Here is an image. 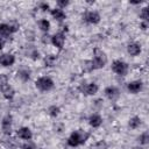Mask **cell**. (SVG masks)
<instances>
[{
  "mask_svg": "<svg viewBox=\"0 0 149 149\" xmlns=\"http://www.w3.org/2000/svg\"><path fill=\"white\" fill-rule=\"evenodd\" d=\"M93 52H94V57H93V59L91 61L92 69L94 70V69H101V68H104L105 64H106V61H107L105 52H104L102 50L98 49V48H95Z\"/></svg>",
  "mask_w": 149,
  "mask_h": 149,
  "instance_id": "cell-1",
  "label": "cell"
},
{
  "mask_svg": "<svg viewBox=\"0 0 149 149\" xmlns=\"http://www.w3.org/2000/svg\"><path fill=\"white\" fill-rule=\"evenodd\" d=\"M87 136H88V135H87L85 132H83V130H80V129H79V130H76V132H73V133L70 135V137L68 139V144L71 146V147H77V146L84 143V142L86 141Z\"/></svg>",
  "mask_w": 149,
  "mask_h": 149,
  "instance_id": "cell-2",
  "label": "cell"
},
{
  "mask_svg": "<svg viewBox=\"0 0 149 149\" xmlns=\"http://www.w3.org/2000/svg\"><path fill=\"white\" fill-rule=\"evenodd\" d=\"M35 85L41 91H49V90H51L54 87V81L49 77H41V78H38L36 80Z\"/></svg>",
  "mask_w": 149,
  "mask_h": 149,
  "instance_id": "cell-3",
  "label": "cell"
},
{
  "mask_svg": "<svg viewBox=\"0 0 149 149\" xmlns=\"http://www.w3.org/2000/svg\"><path fill=\"white\" fill-rule=\"evenodd\" d=\"M112 70L118 74L125 76L128 71V65L122 61H114L112 64Z\"/></svg>",
  "mask_w": 149,
  "mask_h": 149,
  "instance_id": "cell-4",
  "label": "cell"
},
{
  "mask_svg": "<svg viewBox=\"0 0 149 149\" xmlns=\"http://www.w3.org/2000/svg\"><path fill=\"white\" fill-rule=\"evenodd\" d=\"M19 28L17 24H7V23H1L0 24V37H6V36H9L12 33L16 31Z\"/></svg>",
  "mask_w": 149,
  "mask_h": 149,
  "instance_id": "cell-5",
  "label": "cell"
},
{
  "mask_svg": "<svg viewBox=\"0 0 149 149\" xmlns=\"http://www.w3.org/2000/svg\"><path fill=\"white\" fill-rule=\"evenodd\" d=\"M83 19L88 22V23H92V24H95L100 21V15L98 12H94V10H90V12H86L83 16Z\"/></svg>",
  "mask_w": 149,
  "mask_h": 149,
  "instance_id": "cell-6",
  "label": "cell"
},
{
  "mask_svg": "<svg viewBox=\"0 0 149 149\" xmlns=\"http://www.w3.org/2000/svg\"><path fill=\"white\" fill-rule=\"evenodd\" d=\"M98 85L94 84V83H91V84H84L80 86V91L85 94H88V95H93L98 92Z\"/></svg>",
  "mask_w": 149,
  "mask_h": 149,
  "instance_id": "cell-7",
  "label": "cell"
},
{
  "mask_svg": "<svg viewBox=\"0 0 149 149\" xmlns=\"http://www.w3.org/2000/svg\"><path fill=\"white\" fill-rule=\"evenodd\" d=\"M51 42H52V44H54L56 48L62 49L63 45H64V42H65V36H64V34H63V33H57V34H55V35L51 37Z\"/></svg>",
  "mask_w": 149,
  "mask_h": 149,
  "instance_id": "cell-8",
  "label": "cell"
},
{
  "mask_svg": "<svg viewBox=\"0 0 149 149\" xmlns=\"http://www.w3.org/2000/svg\"><path fill=\"white\" fill-rule=\"evenodd\" d=\"M105 94H106V97H107L109 100H115V99L119 98L120 92H119V90H118L116 87H114V86H108V87L105 88Z\"/></svg>",
  "mask_w": 149,
  "mask_h": 149,
  "instance_id": "cell-9",
  "label": "cell"
},
{
  "mask_svg": "<svg viewBox=\"0 0 149 149\" xmlns=\"http://www.w3.org/2000/svg\"><path fill=\"white\" fill-rule=\"evenodd\" d=\"M15 62V57L12 54H3L0 56V64L3 66H10Z\"/></svg>",
  "mask_w": 149,
  "mask_h": 149,
  "instance_id": "cell-10",
  "label": "cell"
},
{
  "mask_svg": "<svg viewBox=\"0 0 149 149\" xmlns=\"http://www.w3.org/2000/svg\"><path fill=\"white\" fill-rule=\"evenodd\" d=\"M1 127H2V130L5 134H10V132H12V116L10 115H7L3 118L2 122H1Z\"/></svg>",
  "mask_w": 149,
  "mask_h": 149,
  "instance_id": "cell-11",
  "label": "cell"
},
{
  "mask_svg": "<svg viewBox=\"0 0 149 149\" xmlns=\"http://www.w3.org/2000/svg\"><path fill=\"white\" fill-rule=\"evenodd\" d=\"M17 136L22 140H30L33 137V133L28 127H22L17 130Z\"/></svg>",
  "mask_w": 149,
  "mask_h": 149,
  "instance_id": "cell-12",
  "label": "cell"
},
{
  "mask_svg": "<svg viewBox=\"0 0 149 149\" xmlns=\"http://www.w3.org/2000/svg\"><path fill=\"white\" fill-rule=\"evenodd\" d=\"M127 88H128V91H129L130 93H137V92H140L141 88H142V83H141L140 80L132 81V83H129V84L127 85Z\"/></svg>",
  "mask_w": 149,
  "mask_h": 149,
  "instance_id": "cell-13",
  "label": "cell"
},
{
  "mask_svg": "<svg viewBox=\"0 0 149 149\" xmlns=\"http://www.w3.org/2000/svg\"><path fill=\"white\" fill-rule=\"evenodd\" d=\"M0 90H1V92H2V94H3V97L6 98V99H12L13 97H14V90H13V87L12 86H9L8 84H6V85H3L2 87H0Z\"/></svg>",
  "mask_w": 149,
  "mask_h": 149,
  "instance_id": "cell-14",
  "label": "cell"
},
{
  "mask_svg": "<svg viewBox=\"0 0 149 149\" xmlns=\"http://www.w3.org/2000/svg\"><path fill=\"white\" fill-rule=\"evenodd\" d=\"M127 51L129 55L132 56H137L140 52H141V45L139 43H130L128 47H127Z\"/></svg>",
  "mask_w": 149,
  "mask_h": 149,
  "instance_id": "cell-15",
  "label": "cell"
},
{
  "mask_svg": "<svg viewBox=\"0 0 149 149\" xmlns=\"http://www.w3.org/2000/svg\"><path fill=\"white\" fill-rule=\"evenodd\" d=\"M90 125L93 127V128H97V127H99L101 123H102V119H101V116L100 115H98V114H92L91 116H90Z\"/></svg>",
  "mask_w": 149,
  "mask_h": 149,
  "instance_id": "cell-16",
  "label": "cell"
},
{
  "mask_svg": "<svg viewBox=\"0 0 149 149\" xmlns=\"http://www.w3.org/2000/svg\"><path fill=\"white\" fill-rule=\"evenodd\" d=\"M51 15L54 16V19H56L57 21H63L65 19V13L63 12V9L61 8H55L51 10Z\"/></svg>",
  "mask_w": 149,
  "mask_h": 149,
  "instance_id": "cell-17",
  "label": "cell"
},
{
  "mask_svg": "<svg viewBox=\"0 0 149 149\" xmlns=\"http://www.w3.org/2000/svg\"><path fill=\"white\" fill-rule=\"evenodd\" d=\"M17 77H19L21 80L27 81V80L29 79V77H30V71L27 70V69H21V70L17 71Z\"/></svg>",
  "mask_w": 149,
  "mask_h": 149,
  "instance_id": "cell-18",
  "label": "cell"
},
{
  "mask_svg": "<svg viewBox=\"0 0 149 149\" xmlns=\"http://www.w3.org/2000/svg\"><path fill=\"white\" fill-rule=\"evenodd\" d=\"M56 56L55 55H48L47 57H45V59H44V63H45V66H49V68H51V66H54L55 65V63H56Z\"/></svg>",
  "mask_w": 149,
  "mask_h": 149,
  "instance_id": "cell-19",
  "label": "cell"
},
{
  "mask_svg": "<svg viewBox=\"0 0 149 149\" xmlns=\"http://www.w3.org/2000/svg\"><path fill=\"white\" fill-rule=\"evenodd\" d=\"M140 125H141V119L139 116H133L129 120V127L133 129H136L137 127H140Z\"/></svg>",
  "mask_w": 149,
  "mask_h": 149,
  "instance_id": "cell-20",
  "label": "cell"
},
{
  "mask_svg": "<svg viewBox=\"0 0 149 149\" xmlns=\"http://www.w3.org/2000/svg\"><path fill=\"white\" fill-rule=\"evenodd\" d=\"M38 24H40V28H41L43 31H48L49 28H50V22H49L48 20H45V19L41 20V21L38 22Z\"/></svg>",
  "mask_w": 149,
  "mask_h": 149,
  "instance_id": "cell-21",
  "label": "cell"
},
{
  "mask_svg": "<svg viewBox=\"0 0 149 149\" xmlns=\"http://www.w3.org/2000/svg\"><path fill=\"white\" fill-rule=\"evenodd\" d=\"M139 142L141 144H148L149 142V134L146 132V133H142L140 136H139Z\"/></svg>",
  "mask_w": 149,
  "mask_h": 149,
  "instance_id": "cell-22",
  "label": "cell"
},
{
  "mask_svg": "<svg viewBox=\"0 0 149 149\" xmlns=\"http://www.w3.org/2000/svg\"><path fill=\"white\" fill-rule=\"evenodd\" d=\"M48 112H49V114H50L51 116H54V118H55V116H57V115L59 114V108H58L57 106H55V105H54V106H50V107H49Z\"/></svg>",
  "mask_w": 149,
  "mask_h": 149,
  "instance_id": "cell-23",
  "label": "cell"
},
{
  "mask_svg": "<svg viewBox=\"0 0 149 149\" xmlns=\"http://www.w3.org/2000/svg\"><path fill=\"white\" fill-rule=\"evenodd\" d=\"M140 16H141V19H143V20H144V22H147V21H148V19H149V12H148V7L142 8V10H141V13H140Z\"/></svg>",
  "mask_w": 149,
  "mask_h": 149,
  "instance_id": "cell-24",
  "label": "cell"
},
{
  "mask_svg": "<svg viewBox=\"0 0 149 149\" xmlns=\"http://www.w3.org/2000/svg\"><path fill=\"white\" fill-rule=\"evenodd\" d=\"M7 81H8V78H7V76H5V74H0V87H2L3 85L8 84Z\"/></svg>",
  "mask_w": 149,
  "mask_h": 149,
  "instance_id": "cell-25",
  "label": "cell"
},
{
  "mask_svg": "<svg viewBox=\"0 0 149 149\" xmlns=\"http://www.w3.org/2000/svg\"><path fill=\"white\" fill-rule=\"evenodd\" d=\"M57 5H58L59 8L62 9L63 7H66V6L69 5V1H68V0H58V1H57Z\"/></svg>",
  "mask_w": 149,
  "mask_h": 149,
  "instance_id": "cell-26",
  "label": "cell"
},
{
  "mask_svg": "<svg viewBox=\"0 0 149 149\" xmlns=\"http://www.w3.org/2000/svg\"><path fill=\"white\" fill-rule=\"evenodd\" d=\"M21 149H35V148H34V146L31 143H24V144H22Z\"/></svg>",
  "mask_w": 149,
  "mask_h": 149,
  "instance_id": "cell-27",
  "label": "cell"
},
{
  "mask_svg": "<svg viewBox=\"0 0 149 149\" xmlns=\"http://www.w3.org/2000/svg\"><path fill=\"white\" fill-rule=\"evenodd\" d=\"M140 28H141L142 30H147V28H148V23H147V22H144V21H143V22H141V23H140Z\"/></svg>",
  "mask_w": 149,
  "mask_h": 149,
  "instance_id": "cell-28",
  "label": "cell"
},
{
  "mask_svg": "<svg viewBox=\"0 0 149 149\" xmlns=\"http://www.w3.org/2000/svg\"><path fill=\"white\" fill-rule=\"evenodd\" d=\"M40 7H41V9H43V10H47V9H49V5H48V3H45V2L41 3V5H40Z\"/></svg>",
  "mask_w": 149,
  "mask_h": 149,
  "instance_id": "cell-29",
  "label": "cell"
},
{
  "mask_svg": "<svg viewBox=\"0 0 149 149\" xmlns=\"http://www.w3.org/2000/svg\"><path fill=\"white\" fill-rule=\"evenodd\" d=\"M3 45H5V38L3 37H0V50L3 48Z\"/></svg>",
  "mask_w": 149,
  "mask_h": 149,
  "instance_id": "cell-30",
  "label": "cell"
},
{
  "mask_svg": "<svg viewBox=\"0 0 149 149\" xmlns=\"http://www.w3.org/2000/svg\"><path fill=\"white\" fill-rule=\"evenodd\" d=\"M133 149H142V148H141V147H134Z\"/></svg>",
  "mask_w": 149,
  "mask_h": 149,
  "instance_id": "cell-31",
  "label": "cell"
}]
</instances>
